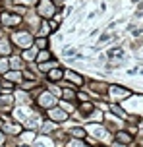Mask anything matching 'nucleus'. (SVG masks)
<instances>
[{
    "mask_svg": "<svg viewBox=\"0 0 143 147\" xmlns=\"http://www.w3.org/2000/svg\"><path fill=\"white\" fill-rule=\"evenodd\" d=\"M10 41H12V45H14V47L21 49V51H25V49L33 47L35 37L31 35V31H14V33L10 35Z\"/></svg>",
    "mask_w": 143,
    "mask_h": 147,
    "instance_id": "obj_1",
    "label": "nucleus"
},
{
    "mask_svg": "<svg viewBox=\"0 0 143 147\" xmlns=\"http://www.w3.org/2000/svg\"><path fill=\"white\" fill-rule=\"evenodd\" d=\"M56 8L58 6L54 4L52 0H39L37 4H35V12L43 20H52L54 16H56Z\"/></svg>",
    "mask_w": 143,
    "mask_h": 147,
    "instance_id": "obj_2",
    "label": "nucleus"
},
{
    "mask_svg": "<svg viewBox=\"0 0 143 147\" xmlns=\"http://www.w3.org/2000/svg\"><path fill=\"white\" fill-rule=\"evenodd\" d=\"M35 101H37V107H41V109L48 110V109H52V107H56L60 99L54 95L52 91H43V89H41V95L35 97Z\"/></svg>",
    "mask_w": 143,
    "mask_h": 147,
    "instance_id": "obj_3",
    "label": "nucleus"
},
{
    "mask_svg": "<svg viewBox=\"0 0 143 147\" xmlns=\"http://www.w3.org/2000/svg\"><path fill=\"white\" fill-rule=\"evenodd\" d=\"M23 23V16L15 14V12H2L0 14V25L2 27H12V29H15V27H19Z\"/></svg>",
    "mask_w": 143,
    "mask_h": 147,
    "instance_id": "obj_4",
    "label": "nucleus"
},
{
    "mask_svg": "<svg viewBox=\"0 0 143 147\" xmlns=\"http://www.w3.org/2000/svg\"><path fill=\"white\" fill-rule=\"evenodd\" d=\"M108 97L112 99V103H124L132 97V91L122 85H108Z\"/></svg>",
    "mask_w": 143,
    "mask_h": 147,
    "instance_id": "obj_5",
    "label": "nucleus"
},
{
    "mask_svg": "<svg viewBox=\"0 0 143 147\" xmlns=\"http://www.w3.org/2000/svg\"><path fill=\"white\" fill-rule=\"evenodd\" d=\"M46 118L52 120V122H56V124H64V122L70 120V112H66L60 105H56V107H52V109L46 110Z\"/></svg>",
    "mask_w": 143,
    "mask_h": 147,
    "instance_id": "obj_6",
    "label": "nucleus"
},
{
    "mask_svg": "<svg viewBox=\"0 0 143 147\" xmlns=\"http://www.w3.org/2000/svg\"><path fill=\"white\" fill-rule=\"evenodd\" d=\"M0 130L6 134V138H17L19 134L23 132V124L21 122H17V120H8V122H2L0 124Z\"/></svg>",
    "mask_w": 143,
    "mask_h": 147,
    "instance_id": "obj_7",
    "label": "nucleus"
},
{
    "mask_svg": "<svg viewBox=\"0 0 143 147\" xmlns=\"http://www.w3.org/2000/svg\"><path fill=\"white\" fill-rule=\"evenodd\" d=\"M64 80L66 81H70L74 87H83L85 85V78H83L81 74H77V72H74V70H64Z\"/></svg>",
    "mask_w": 143,
    "mask_h": 147,
    "instance_id": "obj_8",
    "label": "nucleus"
},
{
    "mask_svg": "<svg viewBox=\"0 0 143 147\" xmlns=\"http://www.w3.org/2000/svg\"><path fill=\"white\" fill-rule=\"evenodd\" d=\"M114 140L120 141V143H126L128 147H132V143H134V136H132L126 128H120V130L114 132Z\"/></svg>",
    "mask_w": 143,
    "mask_h": 147,
    "instance_id": "obj_9",
    "label": "nucleus"
},
{
    "mask_svg": "<svg viewBox=\"0 0 143 147\" xmlns=\"http://www.w3.org/2000/svg\"><path fill=\"white\" fill-rule=\"evenodd\" d=\"M12 52H14V45H12V41L8 39V37H2L0 39V56H12Z\"/></svg>",
    "mask_w": 143,
    "mask_h": 147,
    "instance_id": "obj_10",
    "label": "nucleus"
},
{
    "mask_svg": "<svg viewBox=\"0 0 143 147\" xmlns=\"http://www.w3.org/2000/svg\"><path fill=\"white\" fill-rule=\"evenodd\" d=\"M46 80L52 81V83H58V81H62V80H64V68L56 66V68H52L50 72H46Z\"/></svg>",
    "mask_w": 143,
    "mask_h": 147,
    "instance_id": "obj_11",
    "label": "nucleus"
},
{
    "mask_svg": "<svg viewBox=\"0 0 143 147\" xmlns=\"http://www.w3.org/2000/svg\"><path fill=\"white\" fill-rule=\"evenodd\" d=\"M4 78H6L8 81L15 83V85H19V83L23 81V72L21 70H8V72L4 74Z\"/></svg>",
    "mask_w": 143,
    "mask_h": 147,
    "instance_id": "obj_12",
    "label": "nucleus"
},
{
    "mask_svg": "<svg viewBox=\"0 0 143 147\" xmlns=\"http://www.w3.org/2000/svg\"><path fill=\"white\" fill-rule=\"evenodd\" d=\"M93 110H95V105L91 103V101H79V105H77V110H75V112H81V116L87 118Z\"/></svg>",
    "mask_w": 143,
    "mask_h": 147,
    "instance_id": "obj_13",
    "label": "nucleus"
},
{
    "mask_svg": "<svg viewBox=\"0 0 143 147\" xmlns=\"http://www.w3.org/2000/svg\"><path fill=\"white\" fill-rule=\"evenodd\" d=\"M56 130H58V124L52 122V120L46 118L45 122H41V134H43V136H50V134H54Z\"/></svg>",
    "mask_w": 143,
    "mask_h": 147,
    "instance_id": "obj_14",
    "label": "nucleus"
},
{
    "mask_svg": "<svg viewBox=\"0 0 143 147\" xmlns=\"http://www.w3.org/2000/svg\"><path fill=\"white\" fill-rule=\"evenodd\" d=\"M27 68V62L21 58V54L19 56H10V70H25Z\"/></svg>",
    "mask_w": 143,
    "mask_h": 147,
    "instance_id": "obj_15",
    "label": "nucleus"
},
{
    "mask_svg": "<svg viewBox=\"0 0 143 147\" xmlns=\"http://www.w3.org/2000/svg\"><path fill=\"white\" fill-rule=\"evenodd\" d=\"M64 101H77V87L70 85V87H62V97Z\"/></svg>",
    "mask_w": 143,
    "mask_h": 147,
    "instance_id": "obj_16",
    "label": "nucleus"
},
{
    "mask_svg": "<svg viewBox=\"0 0 143 147\" xmlns=\"http://www.w3.org/2000/svg\"><path fill=\"white\" fill-rule=\"evenodd\" d=\"M31 93H27V91H23V89H17L15 91V103L17 105H29L31 103Z\"/></svg>",
    "mask_w": 143,
    "mask_h": 147,
    "instance_id": "obj_17",
    "label": "nucleus"
},
{
    "mask_svg": "<svg viewBox=\"0 0 143 147\" xmlns=\"http://www.w3.org/2000/svg\"><path fill=\"white\" fill-rule=\"evenodd\" d=\"M17 138H19V141H21L23 145H33V140H35V130H29V128H27V130H25V132H21Z\"/></svg>",
    "mask_w": 143,
    "mask_h": 147,
    "instance_id": "obj_18",
    "label": "nucleus"
},
{
    "mask_svg": "<svg viewBox=\"0 0 143 147\" xmlns=\"http://www.w3.org/2000/svg\"><path fill=\"white\" fill-rule=\"evenodd\" d=\"M68 134L72 138H77V140H85V136H87L85 126H72V128H68Z\"/></svg>",
    "mask_w": 143,
    "mask_h": 147,
    "instance_id": "obj_19",
    "label": "nucleus"
},
{
    "mask_svg": "<svg viewBox=\"0 0 143 147\" xmlns=\"http://www.w3.org/2000/svg\"><path fill=\"white\" fill-rule=\"evenodd\" d=\"M37 52H39V49L37 47H29L27 51H23L21 52V58L29 64V62H35V58H37Z\"/></svg>",
    "mask_w": 143,
    "mask_h": 147,
    "instance_id": "obj_20",
    "label": "nucleus"
},
{
    "mask_svg": "<svg viewBox=\"0 0 143 147\" xmlns=\"http://www.w3.org/2000/svg\"><path fill=\"white\" fill-rule=\"evenodd\" d=\"M33 45L37 47L39 51H45V49H48V37L37 35V37H35V41H33Z\"/></svg>",
    "mask_w": 143,
    "mask_h": 147,
    "instance_id": "obj_21",
    "label": "nucleus"
},
{
    "mask_svg": "<svg viewBox=\"0 0 143 147\" xmlns=\"http://www.w3.org/2000/svg\"><path fill=\"white\" fill-rule=\"evenodd\" d=\"M58 66V62L56 60H48V62H41V64H37V68H39V72H43V74H46V72H50L52 68H56Z\"/></svg>",
    "mask_w": 143,
    "mask_h": 147,
    "instance_id": "obj_22",
    "label": "nucleus"
},
{
    "mask_svg": "<svg viewBox=\"0 0 143 147\" xmlns=\"http://www.w3.org/2000/svg\"><path fill=\"white\" fill-rule=\"evenodd\" d=\"M48 60H52V54L48 52V49L37 52V58H35V62H37V64H41V62H48Z\"/></svg>",
    "mask_w": 143,
    "mask_h": 147,
    "instance_id": "obj_23",
    "label": "nucleus"
},
{
    "mask_svg": "<svg viewBox=\"0 0 143 147\" xmlns=\"http://www.w3.org/2000/svg\"><path fill=\"white\" fill-rule=\"evenodd\" d=\"M89 87L95 89V91H97L101 97H103V93H106V91H108V85H106V83H99V81H91Z\"/></svg>",
    "mask_w": 143,
    "mask_h": 147,
    "instance_id": "obj_24",
    "label": "nucleus"
},
{
    "mask_svg": "<svg viewBox=\"0 0 143 147\" xmlns=\"http://www.w3.org/2000/svg\"><path fill=\"white\" fill-rule=\"evenodd\" d=\"M103 118H105V116H103V112H101L99 109H95L89 116H87V122H103Z\"/></svg>",
    "mask_w": 143,
    "mask_h": 147,
    "instance_id": "obj_25",
    "label": "nucleus"
},
{
    "mask_svg": "<svg viewBox=\"0 0 143 147\" xmlns=\"http://www.w3.org/2000/svg\"><path fill=\"white\" fill-rule=\"evenodd\" d=\"M66 147H91V145H87V141H85V140H77V138H72V140L66 143Z\"/></svg>",
    "mask_w": 143,
    "mask_h": 147,
    "instance_id": "obj_26",
    "label": "nucleus"
},
{
    "mask_svg": "<svg viewBox=\"0 0 143 147\" xmlns=\"http://www.w3.org/2000/svg\"><path fill=\"white\" fill-rule=\"evenodd\" d=\"M8 70H10V58L8 56H0V76H4Z\"/></svg>",
    "mask_w": 143,
    "mask_h": 147,
    "instance_id": "obj_27",
    "label": "nucleus"
},
{
    "mask_svg": "<svg viewBox=\"0 0 143 147\" xmlns=\"http://www.w3.org/2000/svg\"><path fill=\"white\" fill-rule=\"evenodd\" d=\"M14 87H15V83H12V81H8L6 78L0 81V91H8V93H12L14 91Z\"/></svg>",
    "mask_w": 143,
    "mask_h": 147,
    "instance_id": "obj_28",
    "label": "nucleus"
},
{
    "mask_svg": "<svg viewBox=\"0 0 143 147\" xmlns=\"http://www.w3.org/2000/svg\"><path fill=\"white\" fill-rule=\"evenodd\" d=\"M110 147H128V145H126V143H120V141L114 140V141H110Z\"/></svg>",
    "mask_w": 143,
    "mask_h": 147,
    "instance_id": "obj_29",
    "label": "nucleus"
},
{
    "mask_svg": "<svg viewBox=\"0 0 143 147\" xmlns=\"http://www.w3.org/2000/svg\"><path fill=\"white\" fill-rule=\"evenodd\" d=\"M4 143H6V134L0 130V145H4Z\"/></svg>",
    "mask_w": 143,
    "mask_h": 147,
    "instance_id": "obj_30",
    "label": "nucleus"
},
{
    "mask_svg": "<svg viewBox=\"0 0 143 147\" xmlns=\"http://www.w3.org/2000/svg\"><path fill=\"white\" fill-rule=\"evenodd\" d=\"M52 2H54L58 8H60V6H64V2H66V0H52Z\"/></svg>",
    "mask_w": 143,
    "mask_h": 147,
    "instance_id": "obj_31",
    "label": "nucleus"
},
{
    "mask_svg": "<svg viewBox=\"0 0 143 147\" xmlns=\"http://www.w3.org/2000/svg\"><path fill=\"white\" fill-rule=\"evenodd\" d=\"M17 147H31V145H23V143H19V145H17Z\"/></svg>",
    "mask_w": 143,
    "mask_h": 147,
    "instance_id": "obj_32",
    "label": "nucleus"
},
{
    "mask_svg": "<svg viewBox=\"0 0 143 147\" xmlns=\"http://www.w3.org/2000/svg\"><path fill=\"white\" fill-rule=\"evenodd\" d=\"M0 147H4V145H0Z\"/></svg>",
    "mask_w": 143,
    "mask_h": 147,
    "instance_id": "obj_33",
    "label": "nucleus"
},
{
    "mask_svg": "<svg viewBox=\"0 0 143 147\" xmlns=\"http://www.w3.org/2000/svg\"><path fill=\"white\" fill-rule=\"evenodd\" d=\"M97 147H99V145H97ZM108 147H110V145H108Z\"/></svg>",
    "mask_w": 143,
    "mask_h": 147,
    "instance_id": "obj_34",
    "label": "nucleus"
}]
</instances>
